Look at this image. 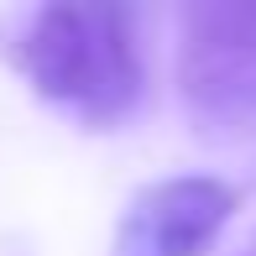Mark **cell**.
Returning <instances> with one entry per match:
<instances>
[{"instance_id":"3","label":"cell","mask_w":256,"mask_h":256,"mask_svg":"<svg viewBox=\"0 0 256 256\" xmlns=\"http://www.w3.org/2000/svg\"><path fill=\"white\" fill-rule=\"evenodd\" d=\"M236 204L240 194L225 178H162L126 204L115 256H204Z\"/></svg>"},{"instance_id":"4","label":"cell","mask_w":256,"mask_h":256,"mask_svg":"<svg viewBox=\"0 0 256 256\" xmlns=\"http://www.w3.org/2000/svg\"><path fill=\"white\" fill-rule=\"evenodd\" d=\"M240 256H256V236H251V246H246V251H240Z\"/></svg>"},{"instance_id":"1","label":"cell","mask_w":256,"mask_h":256,"mask_svg":"<svg viewBox=\"0 0 256 256\" xmlns=\"http://www.w3.org/2000/svg\"><path fill=\"white\" fill-rule=\"evenodd\" d=\"M10 63L42 100L74 110L84 126L126 120L146 89L136 10L110 0H58L32 10L10 42Z\"/></svg>"},{"instance_id":"2","label":"cell","mask_w":256,"mask_h":256,"mask_svg":"<svg viewBox=\"0 0 256 256\" xmlns=\"http://www.w3.org/2000/svg\"><path fill=\"white\" fill-rule=\"evenodd\" d=\"M178 89L209 136L256 131V0H199L178 16Z\"/></svg>"}]
</instances>
